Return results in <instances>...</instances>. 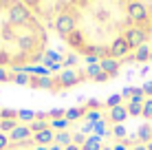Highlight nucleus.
<instances>
[{"label": "nucleus", "mask_w": 152, "mask_h": 150, "mask_svg": "<svg viewBox=\"0 0 152 150\" xmlns=\"http://www.w3.org/2000/svg\"><path fill=\"white\" fill-rule=\"evenodd\" d=\"M53 31L86 60H124L152 38L150 0H71Z\"/></svg>", "instance_id": "f257e3e1"}, {"label": "nucleus", "mask_w": 152, "mask_h": 150, "mask_svg": "<svg viewBox=\"0 0 152 150\" xmlns=\"http://www.w3.org/2000/svg\"><path fill=\"white\" fill-rule=\"evenodd\" d=\"M49 29L22 0H0V69H29L44 60Z\"/></svg>", "instance_id": "f03ea898"}, {"label": "nucleus", "mask_w": 152, "mask_h": 150, "mask_svg": "<svg viewBox=\"0 0 152 150\" xmlns=\"http://www.w3.org/2000/svg\"><path fill=\"white\" fill-rule=\"evenodd\" d=\"M24 4L31 9V13L35 15L38 20L46 24V27H53V22L57 20V15L69 7L71 0H22Z\"/></svg>", "instance_id": "7ed1b4c3"}]
</instances>
